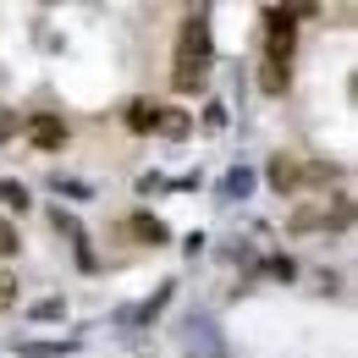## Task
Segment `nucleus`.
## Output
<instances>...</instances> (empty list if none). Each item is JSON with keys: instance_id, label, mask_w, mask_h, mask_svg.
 I'll return each mask as SVG.
<instances>
[{"instance_id": "1", "label": "nucleus", "mask_w": 358, "mask_h": 358, "mask_svg": "<svg viewBox=\"0 0 358 358\" xmlns=\"http://www.w3.org/2000/svg\"><path fill=\"white\" fill-rule=\"evenodd\" d=\"M204 78H210V17L187 11V22L177 34V72H171V83L182 94H193V89H204Z\"/></svg>"}, {"instance_id": "2", "label": "nucleus", "mask_w": 358, "mask_h": 358, "mask_svg": "<svg viewBox=\"0 0 358 358\" xmlns=\"http://www.w3.org/2000/svg\"><path fill=\"white\" fill-rule=\"evenodd\" d=\"M28 138H34L39 149H61V143H66V122H61V116H34V122H28Z\"/></svg>"}, {"instance_id": "3", "label": "nucleus", "mask_w": 358, "mask_h": 358, "mask_svg": "<svg viewBox=\"0 0 358 358\" xmlns=\"http://www.w3.org/2000/svg\"><path fill=\"white\" fill-rule=\"evenodd\" d=\"M160 116H166V110H160L155 99H133V105H127V127H133V133H155Z\"/></svg>"}, {"instance_id": "4", "label": "nucleus", "mask_w": 358, "mask_h": 358, "mask_svg": "<svg viewBox=\"0 0 358 358\" xmlns=\"http://www.w3.org/2000/svg\"><path fill=\"white\" fill-rule=\"evenodd\" d=\"M270 182H275L281 193H292V187H298V166H292L287 155H281V160H270Z\"/></svg>"}, {"instance_id": "5", "label": "nucleus", "mask_w": 358, "mask_h": 358, "mask_svg": "<svg viewBox=\"0 0 358 358\" xmlns=\"http://www.w3.org/2000/svg\"><path fill=\"white\" fill-rule=\"evenodd\" d=\"M133 231L143 237V243H166V226H160V221H149V215H133Z\"/></svg>"}, {"instance_id": "6", "label": "nucleus", "mask_w": 358, "mask_h": 358, "mask_svg": "<svg viewBox=\"0 0 358 358\" xmlns=\"http://www.w3.org/2000/svg\"><path fill=\"white\" fill-rule=\"evenodd\" d=\"M0 199H6L11 210H28V187H22V182H0Z\"/></svg>"}, {"instance_id": "7", "label": "nucleus", "mask_w": 358, "mask_h": 358, "mask_svg": "<svg viewBox=\"0 0 358 358\" xmlns=\"http://www.w3.org/2000/svg\"><path fill=\"white\" fill-rule=\"evenodd\" d=\"M17 248H22V243H17V226L0 221V259H6V254H17Z\"/></svg>"}, {"instance_id": "8", "label": "nucleus", "mask_w": 358, "mask_h": 358, "mask_svg": "<svg viewBox=\"0 0 358 358\" xmlns=\"http://www.w3.org/2000/svg\"><path fill=\"white\" fill-rule=\"evenodd\" d=\"M11 298H17V281H11V275H6V270H0V309H6V303H11Z\"/></svg>"}, {"instance_id": "9", "label": "nucleus", "mask_w": 358, "mask_h": 358, "mask_svg": "<svg viewBox=\"0 0 358 358\" xmlns=\"http://www.w3.org/2000/svg\"><path fill=\"white\" fill-rule=\"evenodd\" d=\"M17 133V116H0V138H11Z\"/></svg>"}]
</instances>
